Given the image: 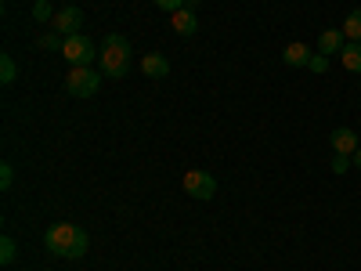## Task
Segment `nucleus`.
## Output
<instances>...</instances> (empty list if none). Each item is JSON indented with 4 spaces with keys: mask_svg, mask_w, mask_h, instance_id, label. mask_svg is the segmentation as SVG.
<instances>
[{
    "mask_svg": "<svg viewBox=\"0 0 361 271\" xmlns=\"http://www.w3.org/2000/svg\"><path fill=\"white\" fill-rule=\"evenodd\" d=\"M44 243H47V250H51L54 257L76 260V257H83V253H87V243H90V239H87V231H83L80 224L58 221V224H51V228H47Z\"/></svg>",
    "mask_w": 361,
    "mask_h": 271,
    "instance_id": "obj_1",
    "label": "nucleus"
},
{
    "mask_svg": "<svg viewBox=\"0 0 361 271\" xmlns=\"http://www.w3.org/2000/svg\"><path fill=\"white\" fill-rule=\"evenodd\" d=\"M98 62H102V76H109V80H123V76L130 73V62H134L127 37L109 33L105 44H102V51H98Z\"/></svg>",
    "mask_w": 361,
    "mask_h": 271,
    "instance_id": "obj_2",
    "label": "nucleus"
},
{
    "mask_svg": "<svg viewBox=\"0 0 361 271\" xmlns=\"http://www.w3.org/2000/svg\"><path fill=\"white\" fill-rule=\"evenodd\" d=\"M102 87V73H94L90 66H73V73L66 76V90L73 98H94Z\"/></svg>",
    "mask_w": 361,
    "mask_h": 271,
    "instance_id": "obj_3",
    "label": "nucleus"
},
{
    "mask_svg": "<svg viewBox=\"0 0 361 271\" xmlns=\"http://www.w3.org/2000/svg\"><path fill=\"white\" fill-rule=\"evenodd\" d=\"M98 51H102V47H94V40L83 37V33L66 37V44H62V54H66L69 66H90V62L98 58Z\"/></svg>",
    "mask_w": 361,
    "mask_h": 271,
    "instance_id": "obj_4",
    "label": "nucleus"
},
{
    "mask_svg": "<svg viewBox=\"0 0 361 271\" xmlns=\"http://www.w3.org/2000/svg\"><path fill=\"white\" fill-rule=\"evenodd\" d=\"M185 192L195 195V199H214L217 195V177L209 174V170H188L185 174Z\"/></svg>",
    "mask_w": 361,
    "mask_h": 271,
    "instance_id": "obj_5",
    "label": "nucleus"
},
{
    "mask_svg": "<svg viewBox=\"0 0 361 271\" xmlns=\"http://www.w3.org/2000/svg\"><path fill=\"white\" fill-rule=\"evenodd\" d=\"M80 22H83V11L76 4H69V8H62V11L51 18V29H54V33H62V37H76L80 33Z\"/></svg>",
    "mask_w": 361,
    "mask_h": 271,
    "instance_id": "obj_6",
    "label": "nucleus"
},
{
    "mask_svg": "<svg viewBox=\"0 0 361 271\" xmlns=\"http://www.w3.org/2000/svg\"><path fill=\"white\" fill-rule=\"evenodd\" d=\"M141 73H145L148 80H166V76H170V58H166V54H156V51L145 54V58H141Z\"/></svg>",
    "mask_w": 361,
    "mask_h": 271,
    "instance_id": "obj_7",
    "label": "nucleus"
},
{
    "mask_svg": "<svg viewBox=\"0 0 361 271\" xmlns=\"http://www.w3.org/2000/svg\"><path fill=\"white\" fill-rule=\"evenodd\" d=\"M170 25H173V33H177V37H195L199 18H195V11H192V8H180V11H173V15H170Z\"/></svg>",
    "mask_w": 361,
    "mask_h": 271,
    "instance_id": "obj_8",
    "label": "nucleus"
},
{
    "mask_svg": "<svg viewBox=\"0 0 361 271\" xmlns=\"http://www.w3.org/2000/svg\"><path fill=\"white\" fill-rule=\"evenodd\" d=\"M343 44H347L343 29H325V33L318 37V54L333 58V54H340V51H343Z\"/></svg>",
    "mask_w": 361,
    "mask_h": 271,
    "instance_id": "obj_9",
    "label": "nucleus"
},
{
    "mask_svg": "<svg viewBox=\"0 0 361 271\" xmlns=\"http://www.w3.org/2000/svg\"><path fill=\"white\" fill-rule=\"evenodd\" d=\"M357 134L350 131V127H336L333 131V152H340V156H354L357 152Z\"/></svg>",
    "mask_w": 361,
    "mask_h": 271,
    "instance_id": "obj_10",
    "label": "nucleus"
},
{
    "mask_svg": "<svg viewBox=\"0 0 361 271\" xmlns=\"http://www.w3.org/2000/svg\"><path fill=\"white\" fill-rule=\"evenodd\" d=\"M311 58H314V54H311V47H307V44H300V40H296V44H289V47L282 51V62H286L289 69L311 66Z\"/></svg>",
    "mask_w": 361,
    "mask_h": 271,
    "instance_id": "obj_11",
    "label": "nucleus"
},
{
    "mask_svg": "<svg viewBox=\"0 0 361 271\" xmlns=\"http://www.w3.org/2000/svg\"><path fill=\"white\" fill-rule=\"evenodd\" d=\"M340 66H343L347 73H361V44H357V40H347V44H343Z\"/></svg>",
    "mask_w": 361,
    "mask_h": 271,
    "instance_id": "obj_12",
    "label": "nucleus"
},
{
    "mask_svg": "<svg viewBox=\"0 0 361 271\" xmlns=\"http://www.w3.org/2000/svg\"><path fill=\"white\" fill-rule=\"evenodd\" d=\"M340 29H343V37H347V40H357V44H361V8H357V11H350V15L343 18V25H340Z\"/></svg>",
    "mask_w": 361,
    "mask_h": 271,
    "instance_id": "obj_13",
    "label": "nucleus"
},
{
    "mask_svg": "<svg viewBox=\"0 0 361 271\" xmlns=\"http://www.w3.org/2000/svg\"><path fill=\"white\" fill-rule=\"evenodd\" d=\"M18 69H15V58L11 54H0V83H15Z\"/></svg>",
    "mask_w": 361,
    "mask_h": 271,
    "instance_id": "obj_14",
    "label": "nucleus"
},
{
    "mask_svg": "<svg viewBox=\"0 0 361 271\" xmlns=\"http://www.w3.org/2000/svg\"><path fill=\"white\" fill-rule=\"evenodd\" d=\"M15 253H18L15 239H11V235H4V239H0V264H11V260H15Z\"/></svg>",
    "mask_w": 361,
    "mask_h": 271,
    "instance_id": "obj_15",
    "label": "nucleus"
},
{
    "mask_svg": "<svg viewBox=\"0 0 361 271\" xmlns=\"http://www.w3.org/2000/svg\"><path fill=\"white\" fill-rule=\"evenodd\" d=\"M37 44H40L44 51H62V44H66V40H62V33H54V29H51V33H47V37H40Z\"/></svg>",
    "mask_w": 361,
    "mask_h": 271,
    "instance_id": "obj_16",
    "label": "nucleus"
},
{
    "mask_svg": "<svg viewBox=\"0 0 361 271\" xmlns=\"http://www.w3.org/2000/svg\"><path fill=\"white\" fill-rule=\"evenodd\" d=\"M33 18L37 22H51L54 15H51V0H37V4H33Z\"/></svg>",
    "mask_w": 361,
    "mask_h": 271,
    "instance_id": "obj_17",
    "label": "nucleus"
},
{
    "mask_svg": "<svg viewBox=\"0 0 361 271\" xmlns=\"http://www.w3.org/2000/svg\"><path fill=\"white\" fill-rule=\"evenodd\" d=\"M152 4H156L159 11L173 15V11H180V8H188V0H152Z\"/></svg>",
    "mask_w": 361,
    "mask_h": 271,
    "instance_id": "obj_18",
    "label": "nucleus"
},
{
    "mask_svg": "<svg viewBox=\"0 0 361 271\" xmlns=\"http://www.w3.org/2000/svg\"><path fill=\"white\" fill-rule=\"evenodd\" d=\"M11 181H15V170H11V163H0V188H11Z\"/></svg>",
    "mask_w": 361,
    "mask_h": 271,
    "instance_id": "obj_19",
    "label": "nucleus"
},
{
    "mask_svg": "<svg viewBox=\"0 0 361 271\" xmlns=\"http://www.w3.org/2000/svg\"><path fill=\"white\" fill-rule=\"evenodd\" d=\"M307 69H311V73H318V76H322V73H329V58H325V54H314Z\"/></svg>",
    "mask_w": 361,
    "mask_h": 271,
    "instance_id": "obj_20",
    "label": "nucleus"
},
{
    "mask_svg": "<svg viewBox=\"0 0 361 271\" xmlns=\"http://www.w3.org/2000/svg\"><path fill=\"white\" fill-rule=\"evenodd\" d=\"M350 167H354V163H350V156H340V152L333 156V174H347Z\"/></svg>",
    "mask_w": 361,
    "mask_h": 271,
    "instance_id": "obj_21",
    "label": "nucleus"
},
{
    "mask_svg": "<svg viewBox=\"0 0 361 271\" xmlns=\"http://www.w3.org/2000/svg\"><path fill=\"white\" fill-rule=\"evenodd\" d=\"M350 159H354V167H357V170H361V145H357V152H354V156H350Z\"/></svg>",
    "mask_w": 361,
    "mask_h": 271,
    "instance_id": "obj_22",
    "label": "nucleus"
},
{
    "mask_svg": "<svg viewBox=\"0 0 361 271\" xmlns=\"http://www.w3.org/2000/svg\"><path fill=\"white\" fill-rule=\"evenodd\" d=\"M188 4H192V8H195V4H202V0H188Z\"/></svg>",
    "mask_w": 361,
    "mask_h": 271,
    "instance_id": "obj_23",
    "label": "nucleus"
}]
</instances>
